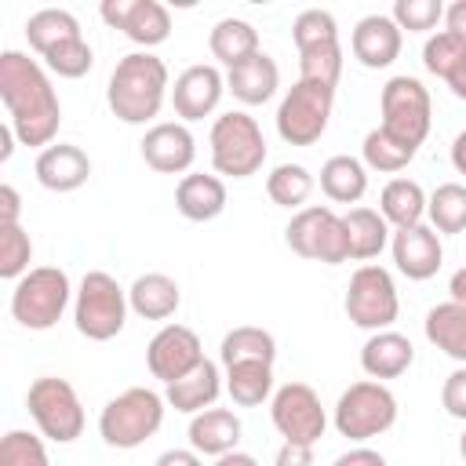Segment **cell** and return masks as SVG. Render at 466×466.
Masks as SVG:
<instances>
[{"label": "cell", "mask_w": 466, "mask_h": 466, "mask_svg": "<svg viewBox=\"0 0 466 466\" xmlns=\"http://www.w3.org/2000/svg\"><path fill=\"white\" fill-rule=\"evenodd\" d=\"M76 36H84L80 33V22H76L73 11H62V7H44V11L29 15V22H25V40H29V47L40 58L47 51H55L58 44L76 40Z\"/></svg>", "instance_id": "1f68e13d"}, {"label": "cell", "mask_w": 466, "mask_h": 466, "mask_svg": "<svg viewBox=\"0 0 466 466\" xmlns=\"http://www.w3.org/2000/svg\"><path fill=\"white\" fill-rule=\"evenodd\" d=\"M320 189L335 204H357L368 189V167L350 153L328 157L320 167Z\"/></svg>", "instance_id": "f1b7e54d"}, {"label": "cell", "mask_w": 466, "mask_h": 466, "mask_svg": "<svg viewBox=\"0 0 466 466\" xmlns=\"http://www.w3.org/2000/svg\"><path fill=\"white\" fill-rule=\"evenodd\" d=\"M415 153H419V149H411V146H404V142L390 138L382 127L368 131V135H364V146H360L364 164H368V167H375V171H400V167H408V164H411V157H415Z\"/></svg>", "instance_id": "8d00e7d4"}, {"label": "cell", "mask_w": 466, "mask_h": 466, "mask_svg": "<svg viewBox=\"0 0 466 466\" xmlns=\"http://www.w3.org/2000/svg\"><path fill=\"white\" fill-rule=\"evenodd\" d=\"M164 397L149 386H131L124 393H116L102 415H98V433L109 448H120V451H131L138 444H146L160 422H164Z\"/></svg>", "instance_id": "3957f363"}, {"label": "cell", "mask_w": 466, "mask_h": 466, "mask_svg": "<svg viewBox=\"0 0 466 466\" xmlns=\"http://www.w3.org/2000/svg\"><path fill=\"white\" fill-rule=\"evenodd\" d=\"M277 84H280V69H277V62H273L266 51L244 58L240 66H233V69L226 73V87H229L233 98H240L244 106H262V102H269L273 91H277Z\"/></svg>", "instance_id": "cb8c5ba5"}, {"label": "cell", "mask_w": 466, "mask_h": 466, "mask_svg": "<svg viewBox=\"0 0 466 466\" xmlns=\"http://www.w3.org/2000/svg\"><path fill=\"white\" fill-rule=\"evenodd\" d=\"M269 415H273L277 433L284 441H291V444H309L313 448L328 430V415L320 408V397L306 382H284L273 393Z\"/></svg>", "instance_id": "4fadbf2b"}, {"label": "cell", "mask_w": 466, "mask_h": 466, "mask_svg": "<svg viewBox=\"0 0 466 466\" xmlns=\"http://www.w3.org/2000/svg\"><path fill=\"white\" fill-rule=\"evenodd\" d=\"M390 18L400 25V33L404 29L408 33H426L444 18V4L441 0H397Z\"/></svg>", "instance_id": "ee69618b"}, {"label": "cell", "mask_w": 466, "mask_h": 466, "mask_svg": "<svg viewBox=\"0 0 466 466\" xmlns=\"http://www.w3.org/2000/svg\"><path fill=\"white\" fill-rule=\"evenodd\" d=\"M153 466H204V462H200V455H197L193 448H171V451H164Z\"/></svg>", "instance_id": "f907efd6"}, {"label": "cell", "mask_w": 466, "mask_h": 466, "mask_svg": "<svg viewBox=\"0 0 466 466\" xmlns=\"http://www.w3.org/2000/svg\"><path fill=\"white\" fill-rule=\"evenodd\" d=\"M426 339L448 353L451 360L466 364V306L462 302H441L426 313Z\"/></svg>", "instance_id": "4dcf8cb0"}, {"label": "cell", "mask_w": 466, "mask_h": 466, "mask_svg": "<svg viewBox=\"0 0 466 466\" xmlns=\"http://www.w3.org/2000/svg\"><path fill=\"white\" fill-rule=\"evenodd\" d=\"M415 346L400 331H371V339L360 346V368L379 382V379H397L411 368Z\"/></svg>", "instance_id": "44dd1931"}, {"label": "cell", "mask_w": 466, "mask_h": 466, "mask_svg": "<svg viewBox=\"0 0 466 466\" xmlns=\"http://www.w3.org/2000/svg\"><path fill=\"white\" fill-rule=\"evenodd\" d=\"M222 393V375H218V364L215 360H200L189 375H182L178 382H171L164 390V400L175 408V411H186V415H197V411H208Z\"/></svg>", "instance_id": "603a6c76"}, {"label": "cell", "mask_w": 466, "mask_h": 466, "mask_svg": "<svg viewBox=\"0 0 466 466\" xmlns=\"http://www.w3.org/2000/svg\"><path fill=\"white\" fill-rule=\"evenodd\" d=\"M273 466H313V448H309V444H291V441H284Z\"/></svg>", "instance_id": "bcb514c9"}, {"label": "cell", "mask_w": 466, "mask_h": 466, "mask_svg": "<svg viewBox=\"0 0 466 466\" xmlns=\"http://www.w3.org/2000/svg\"><path fill=\"white\" fill-rule=\"evenodd\" d=\"M426 215L437 233H462L466 229V186L462 182H444L430 193Z\"/></svg>", "instance_id": "d590c367"}, {"label": "cell", "mask_w": 466, "mask_h": 466, "mask_svg": "<svg viewBox=\"0 0 466 466\" xmlns=\"http://www.w3.org/2000/svg\"><path fill=\"white\" fill-rule=\"evenodd\" d=\"M218 357L222 364H244V360H266L273 364L277 357V339L266 331V328H255V324H240L233 331L222 335V346H218Z\"/></svg>", "instance_id": "836d02e7"}, {"label": "cell", "mask_w": 466, "mask_h": 466, "mask_svg": "<svg viewBox=\"0 0 466 466\" xmlns=\"http://www.w3.org/2000/svg\"><path fill=\"white\" fill-rule=\"evenodd\" d=\"M346 222V240H350V258L368 262L390 244V222L375 208H350L342 215Z\"/></svg>", "instance_id": "f546056e"}, {"label": "cell", "mask_w": 466, "mask_h": 466, "mask_svg": "<svg viewBox=\"0 0 466 466\" xmlns=\"http://www.w3.org/2000/svg\"><path fill=\"white\" fill-rule=\"evenodd\" d=\"M208 47H211V55L226 69L240 66L244 58H251V55L262 51L258 47V29L251 22H244V18H222V22H215V29L208 33Z\"/></svg>", "instance_id": "83f0119b"}, {"label": "cell", "mask_w": 466, "mask_h": 466, "mask_svg": "<svg viewBox=\"0 0 466 466\" xmlns=\"http://www.w3.org/2000/svg\"><path fill=\"white\" fill-rule=\"evenodd\" d=\"M441 404H444V411H448L451 419H462V422H466V364L455 368V371L444 379V386H441Z\"/></svg>", "instance_id": "f6af8a7d"}, {"label": "cell", "mask_w": 466, "mask_h": 466, "mask_svg": "<svg viewBox=\"0 0 466 466\" xmlns=\"http://www.w3.org/2000/svg\"><path fill=\"white\" fill-rule=\"evenodd\" d=\"M0 466H51V459L36 433L11 430L0 441Z\"/></svg>", "instance_id": "60d3db41"}, {"label": "cell", "mask_w": 466, "mask_h": 466, "mask_svg": "<svg viewBox=\"0 0 466 466\" xmlns=\"http://www.w3.org/2000/svg\"><path fill=\"white\" fill-rule=\"evenodd\" d=\"M127 302L146 320H167V317H175V309L182 302V291L167 273H142L127 288Z\"/></svg>", "instance_id": "484cf974"}, {"label": "cell", "mask_w": 466, "mask_h": 466, "mask_svg": "<svg viewBox=\"0 0 466 466\" xmlns=\"http://www.w3.org/2000/svg\"><path fill=\"white\" fill-rule=\"evenodd\" d=\"M444 84L451 87V95H455V98H462V102H466V58H462V66H459Z\"/></svg>", "instance_id": "11a10c76"}, {"label": "cell", "mask_w": 466, "mask_h": 466, "mask_svg": "<svg viewBox=\"0 0 466 466\" xmlns=\"http://www.w3.org/2000/svg\"><path fill=\"white\" fill-rule=\"evenodd\" d=\"M211 167L226 178H251L266 164V138L255 116L229 109L211 124Z\"/></svg>", "instance_id": "277c9868"}, {"label": "cell", "mask_w": 466, "mask_h": 466, "mask_svg": "<svg viewBox=\"0 0 466 466\" xmlns=\"http://www.w3.org/2000/svg\"><path fill=\"white\" fill-rule=\"evenodd\" d=\"M127 306H131L127 291L116 284V277H109L102 269H91V273H84L76 302H73L76 331L91 342H109L124 331Z\"/></svg>", "instance_id": "5b68a950"}, {"label": "cell", "mask_w": 466, "mask_h": 466, "mask_svg": "<svg viewBox=\"0 0 466 466\" xmlns=\"http://www.w3.org/2000/svg\"><path fill=\"white\" fill-rule=\"evenodd\" d=\"M226 390L233 404L240 408H258L273 393V364L266 360H244L226 368Z\"/></svg>", "instance_id": "d6a6232c"}, {"label": "cell", "mask_w": 466, "mask_h": 466, "mask_svg": "<svg viewBox=\"0 0 466 466\" xmlns=\"http://www.w3.org/2000/svg\"><path fill=\"white\" fill-rule=\"evenodd\" d=\"M33 171H36V182L44 189H51V193H73V189H80L87 182L91 157L80 146H73V142H58V146L40 149Z\"/></svg>", "instance_id": "ffe728a7"}, {"label": "cell", "mask_w": 466, "mask_h": 466, "mask_svg": "<svg viewBox=\"0 0 466 466\" xmlns=\"http://www.w3.org/2000/svg\"><path fill=\"white\" fill-rule=\"evenodd\" d=\"M266 193L277 208H299L302 211V204L313 193V175L302 164H277L266 175Z\"/></svg>", "instance_id": "e575fe53"}, {"label": "cell", "mask_w": 466, "mask_h": 466, "mask_svg": "<svg viewBox=\"0 0 466 466\" xmlns=\"http://www.w3.org/2000/svg\"><path fill=\"white\" fill-rule=\"evenodd\" d=\"M284 240L302 258H313V262H324V266L350 262L346 222H342V215H335L324 204H309V208L295 211L288 229H284Z\"/></svg>", "instance_id": "30bf717a"}, {"label": "cell", "mask_w": 466, "mask_h": 466, "mask_svg": "<svg viewBox=\"0 0 466 466\" xmlns=\"http://www.w3.org/2000/svg\"><path fill=\"white\" fill-rule=\"evenodd\" d=\"M462 58H466V40H459V36L448 33V29L433 33V36L426 40V47H422V66H426L433 76H441V80H448V76L462 66Z\"/></svg>", "instance_id": "f35d334b"}, {"label": "cell", "mask_w": 466, "mask_h": 466, "mask_svg": "<svg viewBox=\"0 0 466 466\" xmlns=\"http://www.w3.org/2000/svg\"><path fill=\"white\" fill-rule=\"evenodd\" d=\"M291 40L302 51H313V47H324V44H339V25H335V15L324 11V7H309L295 18L291 25Z\"/></svg>", "instance_id": "74e56055"}, {"label": "cell", "mask_w": 466, "mask_h": 466, "mask_svg": "<svg viewBox=\"0 0 466 466\" xmlns=\"http://www.w3.org/2000/svg\"><path fill=\"white\" fill-rule=\"evenodd\" d=\"M448 291H451V302H462V306H466V266L451 273V280H448Z\"/></svg>", "instance_id": "816d5d0a"}, {"label": "cell", "mask_w": 466, "mask_h": 466, "mask_svg": "<svg viewBox=\"0 0 466 466\" xmlns=\"http://www.w3.org/2000/svg\"><path fill=\"white\" fill-rule=\"evenodd\" d=\"M167 98V66L164 58L149 55V51H131L116 62V69L109 73V87H106V102L113 109L116 120L124 124H146L160 113Z\"/></svg>", "instance_id": "7a4b0ae2"}, {"label": "cell", "mask_w": 466, "mask_h": 466, "mask_svg": "<svg viewBox=\"0 0 466 466\" xmlns=\"http://www.w3.org/2000/svg\"><path fill=\"white\" fill-rule=\"evenodd\" d=\"M204 360V350H200V339L193 328L186 324H164L149 346H146V368L153 379H160L164 386L178 382L182 375H189L197 364Z\"/></svg>", "instance_id": "5bb4252c"}, {"label": "cell", "mask_w": 466, "mask_h": 466, "mask_svg": "<svg viewBox=\"0 0 466 466\" xmlns=\"http://www.w3.org/2000/svg\"><path fill=\"white\" fill-rule=\"evenodd\" d=\"M459 455H462V459H466V433H462V437H459Z\"/></svg>", "instance_id": "6f0895ef"}, {"label": "cell", "mask_w": 466, "mask_h": 466, "mask_svg": "<svg viewBox=\"0 0 466 466\" xmlns=\"http://www.w3.org/2000/svg\"><path fill=\"white\" fill-rule=\"evenodd\" d=\"M0 98L7 106V124L22 146H55L62 124V102L44 73V66L22 51L0 55Z\"/></svg>", "instance_id": "6da1fadb"}, {"label": "cell", "mask_w": 466, "mask_h": 466, "mask_svg": "<svg viewBox=\"0 0 466 466\" xmlns=\"http://www.w3.org/2000/svg\"><path fill=\"white\" fill-rule=\"evenodd\" d=\"M331 466H386V459H382L375 448H350V451H342Z\"/></svg>", "instance_id": "c3c4849f"}, {"label": "cell", "mask_w": 466, "mask_h": 466, "mask_svg": "<svg viewBox=\"0 0 466 466\" xmlns=\"http://www.w3.org/2000/svg\"><path fill=\"white\" fill-rule=\"evenodd\" d=\"M331 102H335V87L299 76V80L288 87V95L280 98V109H277V135H280L288 146H313V142L328 131Z\"/></svg>", "instance_id": "9c48e42d"}, {"label": "cell", "mask_w": 466, "mask_h": 466, "mask_svg": "<svg viewBox=\"0 0 466 466\" xmlns=\"http://www.w3.org/2000/svg\"><path fill=\"white\" fill-rule=\"evenodd\" d=\"M197 157V142L189 135L186 124H175V120H164V124H153L146 135H142V160L160 171V175H182L189 171Z\"/></svg>", "instance_id": "ac0fdd59"}, {"label": "cell", "mask_w": 466, "mask_h": 466, "mask_svg": "<svg viewBox=\"0 0 466 466\" xmlns=\"http://www.w3.org/2000/svg\"><path fill=\"white\" fill-rule=\"evenodd\" d=\"M44 66H47L51 73L66 76V80H76V76H84V73L95 66V55H91L87 40H84V36H76V40L58 44L55 51H47V55H44Z\"/></svg>", "instance_id": "b9f144b4"}, {"label": "cell", "mask_w": 466, "mask_h": 466, "mask_svg": "<svg viewBox=\"0 0 466 466\" xmlns=\"http://www.w3.org/2000/svg\"><path fill=\"white\" fill-rule=\"evenodd\" d=\"M400 25L390 18V15H364L357 25H353V36H350V47H353V58L368 69H386L397 62L400 55Z\"/></svg>", "instance_id": "d6986e66"}, {"label": "cell", "mask_w": 466, "mask_h": 466, "mask_svg": "<svg viewBox=\"0 0 466 466\" xmlns=\"http://www.w3.org/2000/svg\"><path fill=\"white\" fill-rule=\"evenodd\" d=\"M451 164H455L459 175H466V131H459L455 142H451Z\"/></svg>", "instance_id": "db71d44e"}, {"label": "cell", "mask_w": 466, "mask_h": 466, "mask_svg": "<svg viewBox=\"0 0 466 466\" xmlns=\"http://www.w3.org/2000/svg\"><path fill=\"white\" fill-rule=\"evenodd\" d=\"M215 466H258V459L248 455V451H226V455L215 459Z\"/></svg>", "instance_id": "f5cc1de1"}, {"label": "cell", "mask_w": 466, "mask_h": 466, "mask_svg": "<svg viewBox=\"0 0 466 466\" xmlns=\"http://www.w3.org/2000/svg\"><path fill=\"white\" fill-rule=\"evenodd\" d=\"M393 248V262L408 280H430L441 269L444 248H441V233L433 226H408V229H393L390 237Z\"/></svg>", "instance_id": "2e32d148"}, {"label": "cell", "mask_w": 466, "mask_h": 466, "mask_svg": "<svg viewBox=\"0 0 466 466\" xmlns=\"http://www.w3.org/2000/svg\"><path fill=\"white\" fill-rule=\"evenodd\" d=\"M346 317L364 328V331H386L397 313H400V299H397V284L390 277V269L382 266H360L350 277L346 288Z\"/></svg>", "instance_id": "7c38bea8"}, {"label": "cell", "mask_w": 466, "mask_h": 466, "mask_svg": "<svg viewBox=\"0 0 466 466\" xmlns=\"http://www.w3.org/2000/svg\"><path fill=\"white\" fill-rule=\"evenodd\" d=\"M102 22L120 29L127 40L142 47H157L171 36V15L157 0H102Z\"/></svg>", "instance_id": "9a60e30c"}, {"label": "cell", "mask_w": 466, "mask_h": 466, "mask_svg": "<svg viewBox=\"0 0 466 466\" xmlns=\"http://www.w3.org/2000/svg\"><path fill=\"white\" fill-rule=\"evenodd\" d=\"M11 138H18V135H15V127H11V124H4V127H0V160H11V153H15Z\"/></svg>", "instance_id": "9f6ffc18"}, {"label": "cell", "mask_w": 466, "mask_h": 466, "mask_svg": "<svg viewBox=\"0 0 466 466\" xmlns=\"http://www.w3.org/2000/svg\"><path fill=\"white\" fill-rule=\"evenodd\" d=\"M175 208L189 222H211L226 211V182L218 175H204V171L182 175V182L175 189Z\"/></svg>", "instance_id": "7402d4cb"}, {"label": "cell", "mask_w": 466, "mask_h": 466, "mask_svg": "<svg viewBox=\"0 0 466 466\" xmlns=\"http://www.w3.org/2000/svg\"><path fill=\"white\" fill-rule=\"evenodd\" d=\"M18 215H22L18 189L4 182V186H0V226H18Z\"/></svg>", "instance_id": "7dc6e473"}, {"label": "cell", "mask_w": 466, "mask_h": 466, "mask_svg": "<svg viewBox=\"0 0 466 466\" xmlns=\"http://www.w3.org/2000/svg\"><path fill=\"white\" fill-rule=\"evenodd\" d=\"M426 193L415 178H390L382 186V197H379V215L393 226V229H408V226H419L422 215H426Z\"/></svg>", "instance_id": "4316f807"}, {"label": "cell", "mask_w": 466, "mask_h": 466, "mask_svg": "<svg viewBox=\"0 0 466 466\" xmlns=\"http://www.w3.org/2000/svg\"><path fill=\"white\" fill-rule=\"evenodd\" d=\"M393 422H397V397L375 379L353 382L350 390H342L335 404V430L350 441H371L386 433Z\"/></svg>", "instance_id": "8fae6325"}, {"label": "cell", "mask_w": 466, "mask_h": 466, "mask_svg": "<svg viewBox=\"0 0 466 466\" xmlns=\"http://www.w3.org/2000/svg\"><path fill=\"white\" fill-rule=\"evenodd\" d=\"M382 131L411 149H419L430 135V124H433V102H430V91L422 87V80L415 76H390L386 87H382Z\"/></svg>", "instance_id": "52a82bcc"}, {"label": "cell", "mask_w": 466, "mask_h": 466, "mask_svg": "<svg viewBox=\"0 0 466 466\" xmlns=\"http://www.w3.org/2000/svg\"><path fill=\"white\" fill-rule=\"evenodd\" d=\"M444 29L455 33L459 40H466V0H455L444 7Z\"/></svg>", "instance_id": "681fc988"}, {"label": "cell", "mask_w": 466, "mask_h": 466, "mask_svg": "<svg viewBox=\"0 0 466 466\" xmlns=\"http://www.w3.org/2000/svg\"><path fill=\"white\" fill-rule=\"evenodd\" d=\"M25 408L36 430L55 444H73L84 433V404L76 390L58 375H40L25 393Z\"/></svg>", "instance_id": "ba28073f"}, {"label": "cell", "mask_w": 466, "mask_h": 466, "mask_svg": "<svg viewBox=\"0 0 466 466\" xmlns=\"http://www.w3.org/2000/svg\"><path fill=\"white\" fill-rule=\"evenodd\" d=\"M69 277L58 266L29 269L11 291V317L29 331H47L62 320L69 306Z\"/></svg>", "instance_id": "8992f818"}, {"label": "cell", "mask_w": 466, "mask_h": 466, "mask_svg": "<svg viewBox=\"0 0 466 466\" xmlns=\"http://www.w3.org/2000/svg\"><path fill=\"white\" fill-rule=\"evenodd\" d=\"M189 444L197 455H226L240 444V419L229 408H208L197 411L189 422Z\"/></svg>", "instance_id": "d4e9b609"}, {"label": "cell", "mask_w": 466, "mask_h": 466, "mask_svg": "<svg viewBox=\"0 0 466 466\" xmlns=\"http://www.w3.org/2000/svg\"><path fill=\"white\" fill-rule=\"evenodd\" d=\"M299 69H302V80H317V84L335 87L339 73H342V47L339 44H324V47L302 51L299 55Z\"/></svg>", "instance_id": "7bdbcfd3"}, {"label": "cell", "mask_w": 466, "mask_h": 466, "mask_svg": "<svg viewBox=\"0 0 466 466\" xmlns=\"http://www.w3.org/2000/svg\"><path fill=\"white\" fill-rule=\"evenodd\" d=\"M33 258V240L22 226H0V277L4 280H22L29 273Z\"/></svg>", "instance_id": "ab89813d"}, {"label": "cell", "mask_w": 466, "mask_h": 466, "mask_svg": "<svg viewBox=\"0 0 466 466\" xmlns=\"http://www.w3.org/2000/svg\"><path fill=\"white\" fill-rule=\"evenodd\" d=\"M226 91V76L215 69V66H189L175 76V87H171V106L182 120H204L208 113H215L218 98Z\"/></svg>", "instance_id": "e0dca14e"}]
</instances>
